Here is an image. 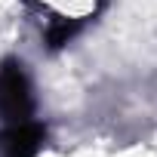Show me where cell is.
Masks as SVG:
<instances>
[{"instance_id":"cell-2","label":"cell","mask_w":157,"mask_h":157,"mask_svg":"<svg viewBox=\"0 0 157 157\" xmlns=\"http://www.w3.org/2000/svg\"><path fill=\"white\" fill-rule=\"evenodd\" d=\"M46 142V126L34 117L25 123H10L0 132V157H37Z\"/></svg>"},{"instance_id":"cell-1","label":"cell","mask_w":157,"mask_h":157,"mask_svg":"<svg viewBox=\"0 0 157 157\" xmlns=\"http://www.w3.org/2000/svg\"><path fill=\"white\" fill-rule=\"evenodd\" d=\"M34 117V93L31 77L19 59L0 62V123H25Z\"/></svg>"}]
</instances>
